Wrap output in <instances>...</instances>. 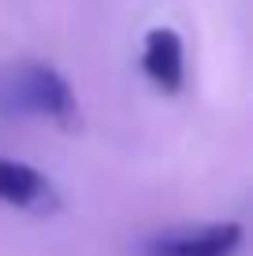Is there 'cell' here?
<instances>
[{
    "label": "cell",
    "instance_id": "cell-1",
    "mask_svg": "<svg viewBox=\"0 0 253 256\" xmlns=\"http://www.w3.org/2000/svg\"><path fill=\"white\" fill-rule=\"evenodd\" d=\"M0 116L4 119H38L60 130L78 126V96L64 74L49 64L23 60L0 70Z\"/></svg>",
    "mask_w": 253,
    "mask_h": 256
},
{
    "label": "cell",
    "instance_id": "cell-2",
    "mask_svg": "<svg viewBox=\"0 0 253 256\" xmlns=\"http://www.w3.org/2000/svg\"><path fill=\"white\" fill-rule=\"evenodd\" d=\"M242 249V223H197L145 238L142 256H234Z\"/></svg>",
    "mask_w": 253,
    "mask_h": 256
},
{
    "label": "cell",
    "instance_id": "cell-3",
    "mask_svg": "<svg viewBox=\"0 0 253 256\" xmlns=\"http://www.w3.org/2000/svg\"><path fill=\"white\" fill-rule=\"evenodd\" d=\"M138 67H142L145 82L156 93L175 96L186 86V45L171 26H153L145 30L142 48H138Z\"/></svg>",
    "mask_w": 253,
    "mask_h": 256
},
{
    "label": "cell",
    "instance_id": "cell-4",
    "mask_svg": "<svg viewBox=\"0 0 253 256\" xmlns=\"http://www.w3.org/2000/svg\"><path fill=\"white\" fill-rule=\"evenodd\" d=\"M0 204L30 212V216H49L60 208V193L49 174L38 171L34 164L0 156Z\"/></svg>",
    "mask_w": 253,
    "mask_h": 256
}]
</instances>
